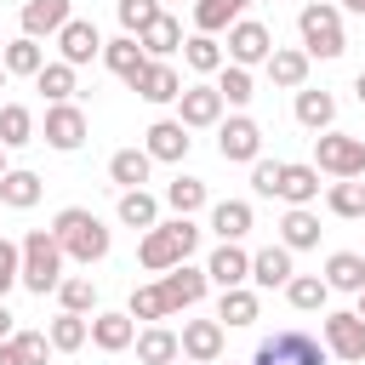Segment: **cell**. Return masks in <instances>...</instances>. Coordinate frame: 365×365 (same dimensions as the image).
Masks as SVG:
<instances>
[{
	"label": "cell",
	"mask_w": 365,
	"mask_h": 365,
	"mask_svg": "<svg viewBox=\"0 0 365 365\" xmlns=\"http://www.w3.org/2000/svg\"><path fill=\"white\" fill-rule=\"evenodd\" d=\"M46 336H51V348H57V354H74V348H86L91 325H86V314H57Z\"/></svg>",
	"instance_id": "35"
},
{
	"label": "cell",
	"mask_w": 365,
	"mask_h": 365,
	"mask_svg": "<svg viewBox=\"0 0 365 365\" xmlns=\"http://www.w3.org/2000/svg\"><path fill=\"white\" fill-rule=\"evenodd\" d=\"M182 359L217 365L222 359V319H188L182 325Z\"/></svg>",
	"instance_id": "13"
},
{
	"label": "cell",
	"mask_w": 365,
	"mask_h": 365,
	"mask_svg": "<svg viewBox=\"0 0 365 365\" xmlns=\"http://www.w3.org/2000/svg\"><path fill=\"white\" fill-rule=\"evenodd\" d=\"M91 342H97L103 354H125V348L137 342L131 314H97V319H91Z\"/></svg>",
	"instance_id": "22"
},
{
	"label": "cell",
	"mask_w": 365,
	"mask_h": 365,
	"mask_svg": "<svg viewBox=\"0 0 365 365\" xmlns=\"http://www.w3.org/2000/svg\"><path fill=\"white\" fill-rule=\"evenodd\" d=\"M177 365H194V359H177Z\"/></svg>",
	"instance_id": "58"
},
{
	"label": "cell",
	"mask_w": 365,
	"mask_h": 365,
	"mask_svg": "<svg viewBox=\"0 0 365 365\" xmlns=\"http://www.w3.org/2000/svg\"><path fill=\"white\" fill-rule=\"evenodd\" d=\"M182 63L194 74H222V46L211 34H194V40H182Z\"/></svg>",
	"instance_id": "33"
},
{
	"label": "cell",
	"mask_w": 365,
	"mask_h": 365,
	"mask_svg": "<svg viewBox=\"0 0 365 365\" xmlns=\"http://www.w3.org/2000/svg\"><path fill=\"white\" fill-rule=\"evenodd\" d=\"M291 274H297V268H291V251H285V245H262V251L251 257V279H257L262 291L291 285Z\"/></svg>",
	"instance_id": "21"
},
{
	"label": "cell",
	"mask_w": 365,
	"mask_h": 365,
	"mask_svg": "<svg viewBox=\"0 0 365 365\" xmlns=\"http://www.w3.org/2000/svg\"><path fill=\"white\" fill-rule=\"evenodd\" d=\"M0 200H6L11 211H29V205L40 200V177H34V171H6V177H0Z\"/></svg>",
	"instance_id": "36"
},
{
	"label": "cell",
	"mask_w": 365,
	"mask_h": 365,
	"mask_svg": "<svg viewBox=\"0 0 365 365\" xmlns=\"http://www.w3.org/2000/svg\"><path fill=\"white\" fill-rule=\"evenodd\" d=\"M120 222H125V228H154V222H160V200H154L148 188L120 194Z\"/></svg>",
	"instance_id": "31"
},
{
	"label": "cell",
	"mask_w": 365,
	"mask_h": 365,
	"mask_svg": "<svg viewBox=\"0 0 365 365\" xmlns=\"http://www.w3.org/2000/svg\"><path fill=\"white\" fill-rule=\"evenodd\" d=\"M165 205H171L177 217H194V211L205 205V182H200V177H177V182H165Z\"/></svg>",
	"instance_id": "39"
},
{
	"label": "cell",
	"mask_w": 365,
	"mask_h": 365,
	"mask_svg": "<svg viewBox=\"0 0 365 365\" xmlns=\"http://www.w3.org/2000/svg\"><path fill=\"white\" fill-rule=\"evenodd\" d=\"M217 319H222V325H257V291H245V285L222 291V302H217Z\"/></svg>",
	"instance_id": "34"
},
{
	"label": "cell",
	"mask_w": 365,
	"mask_h": 365,
	"mask_svg": "<svg viewBox=\"0 0 365 365\" xmlns=\"http://www.w3.org/2000/svg\"><path fill=\"white\" fill-rule=\"evenodd\" d=\"M0 143H6V148L34 143V114H29L23 103H6V108H0Z\"/></svg>",
	"instance_id": "37"
},
{
	"label": "cell",
	"mask_w": 365,
	"mask_h": 365,
	"mask_svg": "<svg viewBox=\"0 0 365 365\" xmlns=\"http://www.w3.org/2000/svg\"><path fill=\"white\" fill-rule=\"evenodd\" d=\"M0 63H6V74H40L46 68V51H40V40H11L6 51H0Z\"/></svg>",
	"instance_id": "32"
},
{
	"label": "cell",
	"mask_w": 365,
	"mask_h": 365,
	"mask_svg": "<svg viewBox=\"0 0 365 365\" xmlns=\"http://www.w3.org/2000/svg\"><path fill=\"white\" fill-rule=\"evenodd\" d=\"M279 245H285V251H308V245H319V217H314L308 205H291V211L279 217Z\"/></svg>",
	"instance_id": "20"
},
{
	"label": "cell",
	"mask_w": 365,
	"mask_h": 365,
	"mask_svg": "<svg viewBox=\"0 0 365 365\" xmlns=\"http://www.w3.org/2000/svg\"><path fill=\"white\" fill-rule=\"evenodd\" d=\"M319 336H325V348H331L342 365H359V359H365V319H359V314H325Z\"/></svg>",
	"instance_id": "8"
},
{
	"label": "cell",
	"mask_w": 365,
	"mask_h": 365,
	"mask_svg": "<svg viewBox=\"0 0 365 365\" xmlns=\"http://www.w3.org/2000/svg\"><path fill=\"white\" fill-rule=\"evenodd\" d=\"M137 40H143V51H148V57H171V51H182V23H177L171 11H160Z\"/></svg>",
	"instance_id": "26"
},
{
	"label": "cell",
	"mask_w": 365,
	"mask_h": 365,
	"mask_svg": "<svg viewBox=\"0 0 365 365\" xmlns=\"http://www.w3.org/2000/svg\"><path fill=\"white\" fill-rule=\"evenodd\" d=\"M68 29V0H23V34H63Z\"/></svg>",
	"instance_id": "16"
},
{
	"label": "cell",
	"mask_w": 365,
	"mask_h": 365,
	"mask_svg": "<svg viewBox=\"0 0 365 365\" xmlns=\"http://www.w3.org/2000/svg\"><path fill=\"white\" fill-rule=\"evenodd\" d=\"M57 51H63V63H68V68L91 63V57L103 51V34H97V23H91V17H68V29L57 34Z\"/></svg>",
	"instance_id": "11"
},
{
	"label": "cell",
	"mask_w": 365,
	"mask_h": 365,
	"mask_svg": "<svg viewBox=\"0 0 365 365\" xmlns=\"http://www.w3.org/2000/svg\"><path fill=\"white\" fill-rule=\"evenodd\" d=\"M354 314H359V319H365V291H359V308H354Z\"/></svg>",
	"instance_id": "54"
},
{
	"label": "cell",
	"mask_w": 365,
	"mask_h": 365,
	"mask_svg": "<svg viewBox=\"0 0 365 365\" xmlns=\"http://www.w3.org/2000/svg\"><path fill=\"white\" fill-rule=\"evenodd\" d=\"M57 302H63V314H91V308H97V285H91L86 274H68V279L57 285Z\"/></svg>",
	"instance_id": "41"
},
{
	"label": "cell",
	"mask_w": 365,
	"mask_h": 365,
	"mask_svg": "<svg viewBox=\"0 0 365 365\" xmlns=\"http://www.w3.org/2000/svg\"><path fill=\"white\" fill-rule=\"evenodd\" d=\"M325 205H331V217H365V182H331V194H325Z\"/></svg>",
	"instance_id": "44"
},
{
	"label": "cell",
	"mask_w": 365,
	"mask_h": 365,
	"mask_svg": "<svg viewBox=\"0 0 365 365\" xmlns=\"http://www.w3.org/2000/svg\"><path fill=\"white\" fill-rule=\"evenodd\" d=\"M211 228L222 234V245H240L251 234V205L245 200H217L211 205Z\"/></svg>",
	"instance_id": "25"
},
{
	"label": "cell",
	"mask_w": 365,
	"mask_h": 365,
	"mask_svg": "<svg viewBox=\"0 0 365 365\" xmlns=\"http://www.w3.org/2000/svg\"><path fill=\"white\" fill-rule=\"evenodd\" d=\"M297 29H302V51H308V57H342V46H348L336 6H302Z\"/></svg>",
	"instance_id": "5"
},
{
	"label": "cell",
	"mask_w": 365,
	"mask_h": 365,
	"mask_svg": "<svg viewBox=\"0 0 365 365\" xmlns=\"http://www.w3.org/2000/svg\"><path fill=\"white\" fill-rule=\"evenodd\" d=\"M11 285H23V245L0 240V302H6V291H11Z\"/></svg>",
	"instance_id": "48"
},
{
	"label": "cell",
	"mask_w": 365,
	"mask_h": 365,
	"mask_svg": "<svg viewBox=\"0 0 365 365\" xmlns=\"http://www.w3.org/2000/svg\"><path fill=\"white\" fill-rule=\"evenodd\" d=\"M11 342H17V354H23V365H46V359H51V354H57V348H51V336H46V331H17V336H11Z\"/></svg>",
	"instance_id": "47"
},
{
	"label": "cell",
	"mask_w": 365,
	"mask_h": 365,
	"mask_svg": "<svg viewBox=\"0 0 365 365\" xmlns=\"http://www.w3.org/2000/svg\"><path fill=\"white\" fill-rule=\"evenodd\" d=\"M205 274H211V285L234 291V285H245V279H251V257H245L240 245H217V251H211V262H205Z\"/></svg>",
	"instance_id": "18"
},
{
	"label": "cell",
	"mask_w": 365,
	"mask_h": 365,
	"mask_svg": "<svg viewBox=\"0 0 365 365\" xmlns=\"http://www.w3.org/2000/svg\"><path fill=\"white\" fill-rule=\"evenodd\" d=\"M188 143H194V137H188L182 120H154V125H148V160H182Z\"/></svg>",
	"instance_id": "19"
},
{
	"label": "cell",
	"mask_w": 365,
	"mask_h": 365,
	"mask_svg": "<svg viewBox=\"0 0 365 365\" xmlns=\"http://www.w3.org/2000/svg\"><path fill=\"white\" fill-rule=\"evenodd\" d=\"M217 154H222V160H240V165H257V160H262V125H257L251 114L222 120V131H217Z\"/></svg>",
	"instance_id": "7"
},
{
	"label": "cell",
	"mask_w": 365,
	"mask_h": 365,
	"mask_svg": "<svg viewBox=\"0 0 365 365\" xmlns=\"http://www.w3.org/2000/svg\"><path fill=\"white\" fill-rule=\"evenodd\" d=\"M131 91H137L143 103H177V97H182V80H177L171 63H154V57H148V68L131 80Z\"/></svg>",
	"instance_id": "15"
},
{
	"label": "cell",
	"mask_w": 365,
	"mask_h": 365,
	"mask_svg": "<svg viewBox=\"0 0 365 365\" xmlns=\"http://www.w3.org/2000/svg\"><path fill=\"white\" fill-rule=\"evenodd\" d=\"M137 359H143V365H177V359H182V336L165 331V325H148V331L137 336Z\"/></svg>",
	"instance_id": "23"
},
{
	"label": "cell",
	"mask_w": 365,
	"mask_h": 365,
	"mask_svg": "<svg viewBox=\"0 0 365 365\" xmlns=\"http://www.w3.org/2000/svg\"><path fill=\"white\" fill-rule=\"evenodd\" d=\"M148 165H154V160H148V148H120V154L108 160V177H114V188H120V194H131V188H143V182H148Z\"/></svg>",
	"instance_id": "24"
},
{
	"label": "cell",
	"mask_w": 365,
	"mask_h": 365,
	"mask_svg": "<svg viewBox=\"0 0 365 365\" xmlns=\"http://www.w3.org/2000/svg\"><path fill=\"white\" fill-rule=\"evenodd\" d=\"M125 314H131V319H165V314H171V302H165V291H160V285H137Z\"/></svg>",
	"instance_id": "45"
},
{
	"label": "cell",
	"mask_w": 365,
	"mask_h": 365,
	"mask_svg": "<svg viewBox=\"0 0 365 365\" xmlns=\"http://www.w3.org/2000/svg\"><path fill=\"white\" fill-rule=\"evenodd\" d=\"M354 91H359V103H365V68H359V80H354Z\"/></svg>",
	"instance_id": "52"
},
{
	"label": "cell",
	"mask_w": 365,
	"mask_h": 365,
	"mask_svg": "<svg viewBox=\"0 0 365 365\" xmlns=\"http://www.w3.org/2000/svg\"><path fill=\"white\" fill-rule=\"evenodd\" d=\"M228 57H234L240 68H251V63H268V57H274V34H268V23H257V17H240V23L228 29Z\"/></svg>",
	"instance_id": "9"
},
{
	"label": "cell",
	"mask_w": 365,
	"mask_h": 365,
	"mask_svg": "<svg viewBox=\"0 0 365 365\" xmlns=\"http://www.w3.org/2000/svg\"><path fill=\"white\" fill-rule=\"evenodd\" d=\"M11 319H17V314H11L6 302H0V342H11V336H17V331H11Z\"/></svg>",
	"instance_id": "50"
},
{
	"label": "cell",
	"mask_w": 365,
	"mask_h": 365,
	"mask_svg": "<svg viewBox=\"0 0 365 365\" xmlns=\"http://www.w3.org/2000/svg\"><path fill=\"white\" fill-rule=\"evenodd\" d=\"M234 23H240L234 0H194V29L200 34H217V29H234Z\"/></svg>",
	"instance_id": "38"
},
{
	"label": "cell",
	"mask_w": 365,
	"mask_h": 365,
	"mask_svg": "<svg viewBox=\"0 0 365 365\" xmlns=\"http://www.w3.org/2000/svg\"><path fill=\"white\" fill-rule=\"evenodd\" d=\"M0 91H6V63H0Z\"/></svg>",
	"instance_id": "56"
},
{
	"label": "cell",
	"mask_w": 365,
	"mask_h": 365,
	"mask_svg": "<svg viewBox=\"0 0 365 365\" xmlns=\"http://www.w3.org/2000/svg\"><path fill=\"white\" fill-rule=\"evenodd\" d=\"M205 285H211V274H205V268H188V262H177V268L160 279V291H165L171 314H177V308H194V302L205 297Z\"/></svg>",
	"instance_id": "14"
},
{
	"label": "cell",
	"mask_w": 365,
	"mask_h": 365,
	"mask_svg": "<svg viewBox=\"0 0 365 365\" xmlns=\"http://www.w3.org/2000/svg\"><path fill=\"white\" fill-rule=\"evenodd\" d=\"M285 297H291V308H325V297H331V285L319 279V274H291V285H285Z\"/></svg>",
	"instance_id": "40"
},
{
	"label": "cell",
	"mask_w": 365,
	"mask_h": 365,
	"mask_svg": "<svg viewBox=\"0 0 365 365\" xmlns=\"http://www.w3.org/2000/svg\"><path fill=\"white\" fill-rule=\"evenodd\" d=\"M217 91H222V103H234V108H245V103L257 97V86H251V68H240V63H228V68L217 74Z\"/></svg>",
	"instance_id": "43"
},
{
	"label": "cell",
	"mask_w": 365,
	"mask_h": 365,
	"mask_svg": "<svg viewBox=\"0 0 365 365\" xmlns=\"http://www.w3.org/2000/svg\"><path fill=\"white\" fill-rule=\"evenodd\" d=\"M103 63L131 86V80L148 68V51H143V40H137V34H120V40H108V46H103Z\"/></svg>",
	"instance_id": "17"
},
{
	"label": "cell",
	"mask_w": 365,
	"mask_h": 365,
	"mask_svg": "<svg viewBox=\"0 0 365 365\" xmlns=\"http://www.w3.org/2000/svg\"><path fill=\"white\" fill-rule=\"evenodd\" d=\"M325 285L331 291H365V257L359 251H336L325 262Z\"/></svg>",
	"instance_id": "30"
},
{
	"label": "cell",
	"mask_w": 365,
	"mask_h": 365,
	"mask_svg": "<svg viewBox=\"0 0 365 365\" xmlns=\"http://www.w3.org/2000/svg\"><path fill=\"white\" fill-rule=\"evenodd\" d=\"M0 177H6V143H0Z\"/></svg>",
	"instance_id": "55"
},
{
	"label": "cell",
	"mask_w": 365,
	"mask_h": 365,
	"mask_svg": "<svg viewBox=\"0 0 365 365\" xmlns=\"http://www.w3.org/2000/svg\"><path fill=\"white\" fill-rule=\"evenodd\" d=\"M34 86L46 91V103H68V97H74V68H68V63H46V68L34 74Z\"/></svg>",
	"instance_id": "42"
},
{
	"label": "cell",
	"mask_w": 365,
	"mask_h": 365,
	"mask_svg": "<svg viewBox=\"0 0 365 365\" xmlns=\"http://www.w3.org/2000/svg\"><path fill=\"white\" fill-rule=\"evenodd\" d=\"M40 137H46L51 148L74 154V148L86 143V114H80L74 103H51V108H46V125H40Z\"/></svg>",
	"instance_id": "10"
},
{
	"label": "cell",
	"mask_w": 365,
	"mask_h": 365,
	"mask_svg": "<svg viewBox=\"0 0 365 365\" xmlns=\"http://www.w3.org/2000/svg\"><path fill=\"white\" fill-rule=\"evenodd\" d=\"M23 285H29L34 297H46V291L63 285V245H57L51 228H34V234L23 240Z\"/></svg>",
	"instance_id": "3"
},
{
	"label": "cell",
	"mask_w": 365,
	"mask_h": 365,
	"mask_svg": "<svg viewBox=\"0 0 365 365\" xmlns=\"http://www.w3.org/2000/svg\"><path fill=\"white\" fill-rule=\"evenodd\" d=\"M154 17H160V0H120V29L125 34H143Z\"/></svg>",
	"instance_id": "46"
},
{
	"label": "cell",
	"mask_w": 365,
	"mask_h": 365,
	"mask_svg": "<svg viewBox=\"0 0 365 365\" xmlns=\"http://www.w3.org/2000/svg\"><path fill=\"white\" fill-rule=\"evenodd\" d=\"M279 200H285V205H308V200H319V165H285V177H279Z\"/></svg>",
	"instance_id": "29"
},
{
	"label": "cell",
	"mask_w": 365,
	"mask_h": 365,
	"mask_svg": "<svg viewBox=\"0 0 365 365\" xmlns=\"http://www.w3.org/2000/svg\"><path fill=\"white\" fill-rule=\"evenodd\" d=\"M314 154H319V171H331V177H342V182L365 171V137L319 131V137H314Z\"/></svg>",
	"instance_id": "6"
},
{
	"label": "cell",
	"mask_w": 365,
	"mask_h": 365,
	"mask_svg": "<svg viewBox=\"0 0 365 365\" xmlns=\"http://www.w3.org/2000/svg\"><path fill=\"white\" fill-rule=\"evenodd\" d=\"M268 80H274V86H291V91H302V80H308V51L274 46V57H268Z\"/></svg>",
	"instance_id": "27"
},
{
	"label": "cell",
	"mask_w": 365,
	"mask_h": 365,
	"mask_svg": "<svg viewBox=\"0 0 365 365\" xmlns=\"http://www.w3.org/2000/svg\"><path fill=\"white\" fill-rule=\"evenodd\" d=\"M0 365H23V354H17V342H0Z\"/></svg>",
	"instance_id": "51"
},
{
	"label": "cell",
	"mask_w": 365,
	"mask_h": 365,
	"mask_svg": "<svg viewBox=\"0 0 365 365\" xmlns=\"http://www.w3.org/2000/svg\"><path fill=\"white\" fill-rule=\"evenodd\" d=\"M51 234H57L63 257H74V262H86V268L108 257V228H103V217H91L86 205H68V211H57Z\"/></svg>",
	"instance_id": "2"
},
{
	"label": "cell",
	"mask_w": 365,
	"mask_h": 365,
	"mask_svg": "<svg viewBox=\"0 0 365 365\" xmlns=\"http://www.w3.org/2000/svg\"><path fill=\"white\" fill-rule=\"evenodd\" d=\"M194 245H200V228H194L188 217H171V222H154V228L143 234L137 262H143L148 274H171L177 262H188V257H194Z\"/></svg>",
	"instance_id": "1"
},
{
	"label": "cell",
	"mask_w": 365,
	"mask_h": 365,
	"mask_svg": "<svg viewBox=\"0 0 365 365\" xmlns=\"http://www.w3.org/2000/svg\"><path fill=\"white\" fill-rule=\"evenodd\" d=\"M177 120H182L188 131H194V125H217V120H222V91H217V86H182Z\"/></svg>",
	"instance_id": "12"
},
{
	"label": "cell",
	"mask_w": 365,
	"mask_h": 365,
	"mask_svg": "<svg viewBox=\"0 0 365 365\" xmlns=\"http://www.w3.org/2000/svg\"><path fill=\"white\" fill-rule=\"evenodd\" d=\"M342 6H348V11H359V17H365V0H342Z\"/></svg>",
	"instance_id": "53"
},
{
	"label": "cell",
	"mask_w": 365,
	"mask_h": 365,
	"mask_svg": "<svg viewBox=\"0 0 365 365\" xmlns=\"http://www.w3.org/2000/svg\"><path fill=\"white\" fill-rule=\"evenodd\" d=\"M297 120L308 125V131H331V120H336V97L331 91H297Z\"/></svg>",
	"instance_id": "28"
},
{
	"label": "cell",
	"mask_w": 365,
	"mask_h": 365,
	"mask_svg": "<svg viewBox=\"0 0 365 365\" xmlns=\"http://www.w3.org/2000/svg\"><path fill=\"white\" fill-rule=\"evenodd\" d=\"M251 365H331V348L314 342L308 331H274V336L257 342Z\"/></svg>",
	"instance_id": "4"
},
{
	"label": "cell",
	"mask_w": 365,
	"mask_h": 365,
	"mask_svg": "<svg viewBox=\"0 0 365 365\" xmlns=\"http://www.w3.org/2000/svg\"><path fill=\"white\" fill-rule=\"evenodd\" d=\"M234 6H240V11H245V6H251V0H234Z\"/></svg>",
	"instance_id": "57"
},
{
	"label": "cell",
	"mask_w": 365,
	"mask_h": 365,
	"mask_svg": "<svg viewBox=\"0 0 365 365\" xmlns=\"http://www.w3.org/2000/svg\"><path fill=\"white\" fill-rule=\"evenodd\" d=\"M279 177H285V160H257L251 165V188L268 194V200H279Z\"/></svg>",
	"instance_id": "49"
}]
</instances>
